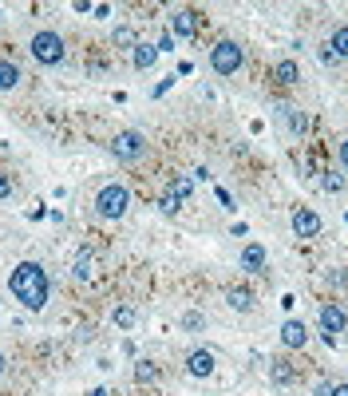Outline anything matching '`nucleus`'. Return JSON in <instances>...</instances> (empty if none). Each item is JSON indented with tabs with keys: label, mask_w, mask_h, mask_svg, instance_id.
Masks as SVG:
<instances>
[{
	"label": "nucleus",
	"mask_w": 348,
	"mask_h": 396,
	"mask_svg": "<svg viewBox=\"0 0 348 396\" xmlns=\"http://www.w3.org/2000/svg\"><path fill=\"white\" fill-rule=\"evenodd\" d=\"M131 60H135V67H139V72H146V67H155V60H158V48H151V44H139L135 52H131Z\"/></svg>",
	"instance_id": "obj_16"
},
{
	"label": "nucleus",
	"mask_w": 348,
	"mask_h": 396,
	"mask_svg": "<svg viewBox=\"0 0 348 396\" xmlns=\"http://www.w3.org/2000/svg\"><path fill=\"white\" fill-rule=\"evenodd\" d=\"M8 289L16 293V301L24 305V309H44L47 305V293H52V285H47V273L36 262H20V266L8 273Z\"/></svg>",
	"instance_id": "obj_1"
},
{
	"label": "nucleus",
	"mask_w": 348,
	"mask_h": 396,
	"mask_svg": "<svg viewBox=\"0 0 348 396\" xmlns=\"http://www.w3.org/2000/svg\"><path fill=\"white\" fill-rule=\"evenodd\" d=\"M293 234L297 238H316L320 234V214L309 210V206H297V210H293Z\"/></svg>",
	"instance_id": "obj_7"
},
{
	"label": "nucleus",
	"mask_w": 348,
	"mask_h": 396,
	"mask_svg": "<svg viewBox=\"0 0 348 396\" xmlns=\"http://www.w3.org/2000/svg\"><path fill=\"white\" fill-rule=\"evenodd\" d=\"M198 32V12L194 8H178L171 16V36H194Z\"/></svg>",
	"instance_id": "obj_10"
},
{
	"label": "nucleus",
	"mask_w": 348,
	"mask_h": 396,
	"mask_svg": "<svg viewBox=\"0 0 348 396\" xmlns=\"http://www.w3.org/2000/svg\"><path fill=\"white\" fill-rule=\"evenodd\" d=\"M226 305L237 309V313H250V309H253V293L246 289V285H230V289H226Z\"/></svg>",
	"instance_id": "obj_12"
},
{
	"label": "nucleus",
	"mask_w": 348,
	"mask_h": 396,
	"mask_svg": "<svg viewBox=\"0 0 348 396\" xmlns=\"http://www.w3.org/2000/svg\"><path fill=\"white\" fill-rule=\"evenodd\" d=\"M320 187L329 190V194H340V190H345V178H340V174H325V178H320Z\"/></svg>",
	"instance_id": "obj_24"
},
{
	"label": "nucleus",
	"mask_w": 348,
	"mask_h": 396,
	"mask_svg": "<svg viewBox=\"0 0 348 396\" xmlns=\"http://www.w3.org/2000/svg\"><path fill=\"white\" fill-rule=\"evenodd\" d=\"M12 190H16L12 174H4V171H0V198H12Z\"/></svg>",
	"instance_id": "obj_27"
},
{
	"label": "nucleus",
	"mask_w": 348,
	"mask_h": 396,
	"mask_svg": "<svg viewBox=\"0 0 348 396\" xmlns=\"http://www.w3.org/2000/svg\"><path fill=\"white\" fill-rule=\"evenodd\" d=\"M281 345L285 348H305L309 345V329H305V321H297V317H289L281 325Z\"/></svg>",
	"instance_id": "obj_8"
},
{
	"label": "nucleus",
	"mask_w": 348,
	"mask_h": 396,
	"mask_svg": "<svg viewBox=\"0 0 348 396\" xmlns=\"http://www.w3.org/2000/svg\"><path fill=\"white\" fill-rule=\"evenodd\" d=\"M111 44L115 48H131V52H135V48H139V36H135V28H115V36H111Z\"/></svg>",
	"instance_id": "obj_19"
},
{
	"label": "nucleus",
	"mask_w": 348,
	"mask_h": 396,
	"mask_svg": "<svg viewBox=\"0 0 348 396\" xmlns=\"http://www.w3.org/2000/svg\"><path fill=\"white\" fill-rule=\"evenodd\" d=\"M182 325H186V329H202L206 317H202V313H186V317H182Z\"/></svg>",
	"instance_id": "obj_28"
},
{
	"label": "nucleus",
	"mask_w": 348,
	"mask_h": 396,
	"mask_svg": "<svg viewBox=\"0 0 348 396\" xmlns=\"http://www.w3.org/2000/svg\"><path fill=\"white\" fill-rule=\"evenodd\" d=\"M4 364H8V361H4V353H0V373H4Z\"/></svg>",
	"instance_id": "obj_32"
},
{
	"label": "nucleus",
	"mask_w": 348,
	"mask_h": 396,
	"mask_svg": "<svg viewBox=\"0 0 348 396\" xmlns=\"http://www.w3.org/2000/svg\"><path fill=\"white\" fill-rule=\"evenodd\" d=\"M115 325H119V329H131V325H135V309H131V305H119V309H115Z\"/></svg>",
	"instance_id": "obj_22"
},
{
	"label": "nucleus",
	"mask_w": 348,
	"mask_h": 396,
	"mask_svg": "<svg viewBox=\"0 0 348 396\" xmlns=\"http://www.w3.org/2000/svg\"><path fill=\"white\" fill-rule=\"evenodd\" d=\"M340 163H345V167H348V139L340 143Z\"/></svg>",
	"instance_id": "obj_30"
},
{
	"label": "nucleus",
	"mask_w": 348,
	"mask_h": 396,
	"mask_svg": "<svg viewBox=\"0 0 348 396\" xmlns=\"http://www.w3.org/2000/svg\"><path fill=\"white\" fill-rule=\"evenodd\" d=\"M158 377H162V373H158L155 361H139V364H135V380H139V384H155Z\"/></svg>",
	"instance_id": "obj_18"
},
{
	"label": "nucleus",
	"mask_w": 348,
	"mask_h": 396,
	"mask_svg": "<svg viewBox=\"0 0 348 396\" xmlns=\"http://www.w3.org/2000/svg\"><path fill=\"white\" fill-rule=\"evenodd\" d=\"M332 56H345L348 60V24L332 32Z\"/></svg>",
	"instance_id": "obj_21"
},
{
	"label": "nucleus",
	"mask_w": 348,
	"mask_h": 396,
	"mask_svg": "<svg viewBox=\"0 0 348 396\" xmlns=\"http://www.w3.org/2000/svg\"><path fill=\"white\" fill-rule=\"evenodd\" d=\"M28 48H32V60L44 63V67H56V63H63V56H67V48H63V36H60V32H52V28L36 32Z\"/></svg>",
	"instance_id": "obj_2"
},
{
	"label": "nucleus",
	"mask_w": 348,
	"mask_h": 396,
	"mask_svg": "<svg viewBox=\"0 0 348 396\" xmlns=\"http://www.w3.org/2000/svg\"><path fill=\"white\" fill-rule=\"evenodd\" d=\"M158 52H174V36H171V32H166V36L158 40Z\"/></svg>",
	"instance_id": "obj_29"
},
{
	"label": "nucleus",
	"mask_w": 348,
	"mask_h": 396,
	"mask_svg": "<svg viewBox=\"0 0 348 396\" xmlns=\"http://www.w3.org/2000/svg\"><path fill=\"white\" fill-rule=\"evenodd\" d=\"M277 115L285 119V127H289L293 135H305V131H309V115H305V111H297V107H289V103H285Z\"/></svg>",
	"instance_id": "obj_13"
},
{
	"label": "nucleus",
	"mask_w": 348,
	"mask_h": 396,
	"mask_svg": "<svg viewBox=\"0 0 348 396\" xmlns=\"http://www.w3.org/2000/svg\"><path fill=\"white\" fill-rule=\"evenodd\" d=\"M241 63H246V52H241L237 40H218V44L210 48V67H214L218 76H234Z\"/></svg>",
	"instance_id": "obj_4"
},
{
	"label": "nucleus",
	"mask_w": 348,
	"mask_h": 396,
	"mask_svg": "<svg viewBox=\"0 0 348 396\" xmlns=\"http://www.w3.org/2000/svg\"><path fill=\"white\" fill-rule=\"evenodd\" d=\"M269 377L277 380V384H293L297 373H293V364H289V361H269Z\"/></svg>",
	"instance_id": "obj_17"
},
{
	"label": "nucleus",
	"mask_w": 348,
	"mask_h": 396,
	"mask_svg": "<svg viewBox=\"0 0 348 396\" xmlns=\"http://www.w3.org/2000/svg\"><path fill=\"white\" fill-rule=\"evenodd\" d=\"M273 79H277V83H285V87H293V83L301 79V67H297V60H281L277 67H273Z\"/></svg>",
	"instance_id": "obj_15"
},
{
	"label": "nucleus",
	"mask_w": 348,
	"mask_h": 396,
	"mask_svg": "<svg viewBox=\"0 0 348 396\" xmlns=\"http://www.w3.org/2000/svg\"><path fill=\"white\" fill-rule=\"evenodd\" d=\"M190 190H194L190 174H174V178H171V194H174V198H190Z\"/></svg>",
	"instance_id": "obj_20"
},
{
	"label": "nucleus",
	"mask_w": 348,
	"mask_h": 396,
	"mask_svg": "<svg viewBox=\"0 0 348 396\" xmlns=\"http://www.w3.org/2000/svg\"><path fill=\"white\" fill-rule=\"evenodd\" d=\"M265 262H269V253H265V246H257V242H250V246L241 250V269H250V273L265 269Z\"/></svg>",
	"instance_id": "obj_11"
},
{
	"label": "nucleus",
	"mask_w": 348,
	"mask_h": 396,
	"mask_svg": "<svg viewBox=\"0 0 348 396\" xmlns=\"http://www.w3.org/2000/svg\"><path fill=\"white\" fill-rule=\"evenodd\" d=\"M20 79H24L20 63H16V60H0V92H12Z\"/></svg>",
	"instance_id": "obj_14"
},
{
	"label": "nucleus",
	"mask_w": 348,
	"mask_h": 396,
	"mask_svg": "<svg viewBox=\"0 0 348 396\" xmlns=\"http://www.w3.org/2000/svg\"><path fill=\"white\" fill-rule=\"evenodd\" d=\"M76 278H91V253H83V258H76V269H72Z\"/></svg>",
	"instance_id": "obj_26"
},
{
	"label": "nucleus",
	"mask_w": 348,
	"mask_h": 396,
	"mask_svg": "<svg viewBox=\"0 0 348 396\" xmlns=\"http://www.w3.org/2000/svg\"><path fill=\"white\" fill-rule=\"evenodd\" d=\"M158 206H162V214H178V210H182V198H174L171 190H166V194H162V202H158Z\"/></svg>",
	"instance_id": "obj_25"
},
{
	"label": "nucleus",
	"mask_w": 348,
	"mask_h": 396,
	"mask_svg": "<svg viewBox=\"0 0 348 396\" xmlns=\"http://www.w3.org/2000/svg\"><path fill=\"white\" fill-rule=\"evenodd\" d=\"M127 206H131V190L123 187V183H111V187H103L99 194H95V214L99 218H123Z\"/></svg>",
	"instance_id": "obj_3"
},
{
	"label": "nucleus",
	"mask_w": 348,
	"mask_h": 396,
	"mask_svg": "<svg viewBox=\"0 0 348 396\" xmlns=\"http://www.w3.org/2000/svg\"><path fill=\"white\" fill-rule=\"evenodd\" d=\"M316 396H348V384H316Z\"/></svg>",
	"instance_id": "obj_23"
},
{
	"label": "nucleus",
	"mask_w": 348,
	"mask_h": 396,
	"mask_svg": "<svg viewBox=\"0 0 348 396\" xmlns=\"http://www.w3.org/2000/svg\"><path fill=\"white\" fill-rule=\"evenodd\" d=\"M186 373L194 380L210 377V373H214V353H210V348H194V353L186 357Z\"/></svg>",
	"instance_id": "obj_9"
},
{
	"label": "nucleus",
	"mask_w": 348,
	"mask_h": 396,
	"mask_svg": "<svg viewBox=\"0 0 348 396\" xmlns=\"http://www.w3.org/2000/svg\"><path fill=\"white\" fill-rule=\"evenodd\" d=\"M107 147H111V155L119 158V163H135V158L146 155V139H142V131H119Z\"/></svg>",
	"instance_id": "obj_5"
},
{
	"label": "nucleus",
	"mask_w": 348,
	"mask_h": 396,
	"mask_svg": "<svg viewBox=\"0 0 348 396\" xmlns=\"http://www.w3.org/2000/svg\"><path fill=\"white\" fill-rule=\"evenodd\" d=\"M345 325H348V313L336 305V301L320 305V333H325V345H336V337L345 333Z\"/></svg>",
	"instance_id": "obj_6"
},
{
	"label": "nucleus",
	"mask_w": 348,
	"mask_h": 396,
	"mask_svg": "<svg viewBox=\"0 0 348 396\" xmlns=\"http://www.w3.org/2000/svg\"><path fill=\"white\" fill-rule=\"evenodd\" d=\"M91 396H107V388H91Z\"/></svg>",
	"instance_id": "obj_31"
}]
</instances>
